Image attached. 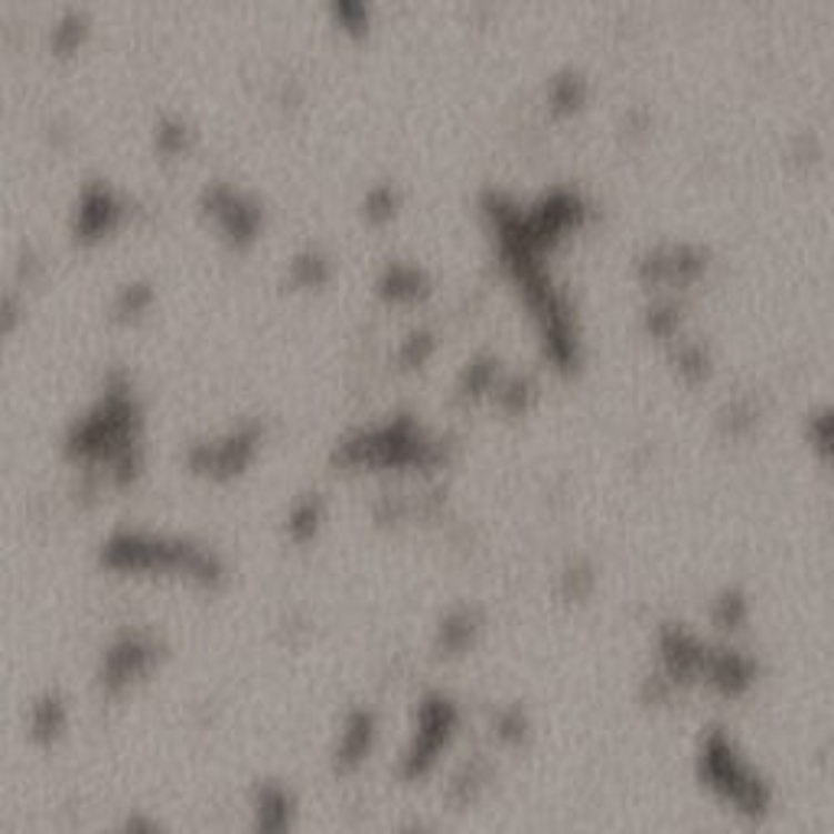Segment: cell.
Returning a JSON list of instances; mask_svg holds the SVG:
<instances>
[{"label":"cell","instance_id":"cell-15","mask_svg":"<svg viewBox=\"0 0 834 834\" xmlns=\"http://www.w3.org/2000/svg\"><path fill=\"white\" fill-rule=\"evenodd\" d=\"M291 278H294V284H300V288H320V284H326L330 268H326V261L320 254L310 251V254L297 258L294 268H291Z\"/></svg>","mask_w":834,"mask_h":834},{"label":"cell","instance_id":"cell-17","mask_svg":"<svg viewBox=\"0 0 834 834\" xmlns=\"http://www.w3.org/2000/svg\"><path fill=\"white\" fill-rule=\"evenodd\" d=\"M148 307H150V291L144 288V284L124 288V294L118 297V303H114V310H118V316H121V320H138Z\"/></svg>","mask_w":834,"mask_h":834},{"label":"cell","instance_id":"cell-19","mask_svg":"<svg viewBox=\"0 0 834 834\" xmlns=\"http://www.w3.org/2000/svg\"><path fill=\"white\" fill-rule=\"evenodd\" d=\"M157 141H160V150H163L167 157H177V153L187 150V128H183V124H167V128L157 134Z\"/></svg>","mask_w":834,"mask_h":834},{"label":"cell","instance_id":"cell-16","mask_svg":"<svg viewBox=\"0 0 834 834\" xmlns=\"http://www.w3.org/2000/svg\"><path fill=\"white\" fill-rule=\"evenodd\" d=\"M394 209H398V197L392 193V187H379V190H372L369 199H365V219L369 222H389L394 215Z\"/></svg>","mask_w":834,"mask_h":834},{"label":"cell","instance_id":"cell-14","mask_svg":"<svg viewBox=\"0 0 834 834\" xmlns=\"http://www.w3.org/2000/svg\"><path fill=\"white\" fill-rule=\"evenodd\" d=\"M473 639V616L470 613H453L441 623V636H438V649L443 655H456L470 645Z\"/></svg>","mask_w":834,"mask_h":834},{"label":"cell","instance_id":"cell-13","mask_svg":"<svg viewBox=\"0 0 834 834\" xmlns=\"http://www.w3.org/2000/svg\"><path fill=\"white\" fill-rule=\"evenodd\" d=\"M320 525H323V499L316 492L297 499L291 515H288V535L294 544H310V541L320 535Z\"/></svg>","mask_w":834,"mask_h":834},{"label":"cell","instance_id":"cell-10","mask_svg":"<svg viewBox=\"0 0 834 834\" xmlns=\"http://www.w3.org/2000/svg\"><path fill=\"white\" fill-rule=\"evenodd\" d=\"M254 828L258 832H288L294 822V795L278 783L254 788Z\"/></svg>","mask_w":834,"mask_h":834},{"label":"cell","instance_id":"cell-8","mask_svg":"<svg viewBox=\"0 0 834 834\" xmlns=\"http://www.w3.org/2000/svg\"><path fill=\"white\" fill-rule=\"evenodd\" d=\"M121 222V202L114 199V193L108 187H89L79 209H76V239L79 242H101L108 239Z\"/></svg>","mask_w":834,"mask_h":834},{"label":"cell","instance_id":"cell-2","mask_svg":"<svg viewBox=\"0 0 834 834\" xmlns=\"http://www.w3.org/2000/svg\"><path fill=\"white\" fill-rule=\"evenodd\" d=\"M101 564L118 574H180L205 590L225 577L222 561L190 541L153 539L141 532H118L101 544Z\"/></svg>","mask_w":834,"mask_h":834},{"label":"cell","instance_id":"cell-1","mask_svg":"<svg viewBox=\"0 0 834 834\" xmlns=\"http://www.w3.org/2000/svg\"><path fill=\"white\" fill-rule=\"evenodd\" d=\"M141 411L124 375H114L96 401V408L79 418L66 434V456L86 466H111L128 453L141 450Z\"/></svg>","mask_w":834,"mask_h":834},{"label":"cell","instance_id":"cell-9","mask_svg":"<svg viewBox=\"0 0 834 834\" xmlns=\"http://www.w3.org/2000/svg\"><path fill=\"white\" fill-rule=\"evenodd\" d=\"M372 746H375V714L365 711V707H359V711H352L345 717L343 736H340L336 753H333V770L340 776L355 773L369 760Z\"/></svg>","mask_w":834,"mask_h":834},{"label":"cell","instance_id":"cell-18","mask_svg":"<svg viewBox=\"0 0 834 834\" xmlns=\"http://www.w3.org/2000/svg\"><path fill=\"white\" fill-rule=\"evenodd\" d=\"M431 336H424V333H414V336H408L404 345H401V352H398V362H401V369H418V365H424L428 362V355H431Z\"/></svg>","mask_w":834,"mask_h":834},{"label":"cell","instance_id":"cell-5","mask_svg":"<svg viewBox=\"0 0 834 834\" xmlns=\"http://www.w3.org/2000/svg\"><path fill=\"white\" fill-rule=\"evenodd\" d=\"M258 446H261V428L258 424H242V428L229 431L219 441L197 443L187 453V466L202 480L229 483V480L245 473V466L254 460Z\"/></svg>","mask_w":834,"mask_h":834},{"label":"cell","instance_id":"cell-6","mask_svg":"<svg viewBox=\"0 0 834 834\" xmlns=\"http://www.w3.org/2000/svg\"><path fill=\"white\" fill-rule=\"evenodd\" d=\"M157 659H160V645L148 633H124V636H118L108 645V652L101 659V691L108 697L124 694L128 687L138 685L144 675L153 672Z\"/></svg>","mask_w":834,"mask_h":834},{"label":"cell","instance_id":"cell-11","mask_svg":"<svg viewBox=\"0 0 834 834\" xmlns=\"http://www.w3.org/2000/svg\"><path fill=\"white\" fill-rule=\"evenodd\" d=\"M66 724H69L66 701H62L56 691L43 694V697L33 704V711H30V736H33V743H40V746H52V743L62 736Z\"/></svg>","mask_w":834,"mask_h":834},{"label":"cell","instance_id":"cell-7","mask_svg":"<svg viewBox=\"0 0 834 834\" xmlns=\"http://www.w3.org/2000/svg\"><path fill=\"white\" fill-rule=\"evenodd\" d=\"M209 219H215V225L222 229V235L235 248H248L258 239V225H261V209L245 197L232 193L229 187H212L205 190L202 199Z\"/></svg>","mask_w":834,"mask_h":834},{"label":"cell","instance_id":"cell-12","mask_svg":"<svg viewBox=\"0 0 834 834\" xmlns=\"http://www.w3.org/2000/svg\"><path fill=\"white\" fill-rule=\"evenodd\" d=\"M379 294L385 297L389 303H418L421 297L428 294L424 288V274L411 264H389L382 281H379Z\"/></svg>","mask_w":834,"mask_h":834},{"label":"cell","instance_id":"cell-4","mask_svg":"<svg viewBox=\"0 0 834 834\" xmlns=\"http://www.w3.org/2000/svg\"><path fill=\"white\" fill-rule=\"evenodd\" d=\"M456 727V707L443 697V694H431L418 704V724H414V736L401 756V780L414 783L421 776H428L438 763V756L443 753V746L450 743Z\"/></svg>","mask_w":834,"mask_h":834},{"label":"cell","instance_id":"cell-3","mask_svg":"<svg viewBox=\"0 0 834 834\" xmlns=\"http://www.w3.org/2000/svg\"><path fill=\"white\" fill-rule=\"evenodd\" d=\"M438 460V446L404 414L382 428L349 434L333 450V466L340 470H428Z\"/></svg>","mask_w":834,"mask_h":834}]
</instances>
